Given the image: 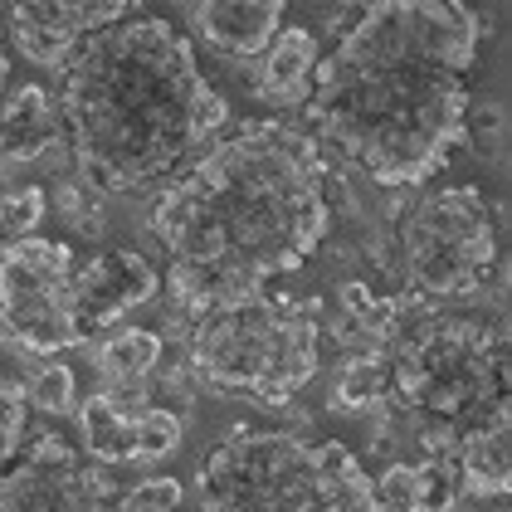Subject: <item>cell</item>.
<instances>
[{"mask_svg":"<svg viewBox=\"0 0 512 512\" xmlns=\"http://www.w3.org/2000/svg\"><path fill=\"white\" fill-rule=\"evenodd\" d=\"M483 20L459 0L366 5L308 88L317 142L386 191L430 181L464 142Z\"/></svg>","mask_w":512,"mask_h":512,"instance_id":"1","label":"cell"},{"mask_svg":"<svg viewBox=\"0 0 512 512\" xmlns=\"http://www.w3.org/2000/svg\"><path fill=\"white\" fill-rule=\"evenodd\" d=\"M161 288L157 269L137 254V249H108L98 259H88L74 283H69V308H74V327L79 342L108 332L118 317H127L132 308L152 303Z\"/></svg>","mask_w":512,"mask_h":512,"instance_id":"12","label":"cell"},{"mask_svg":"<svg viewBox=\"0 0 512 512\" xmlns=\"http://www.w3.org/2000/svg\"><path fill=\"white\" fill-rule=\"evenodd\" d=\"M64 113L54 108L44 83H20L0 103V166H25L59 147Z\"/></svg>","mask_w":512,"mask_h":512,"instance_id":"14","label":"cell"},{"mask_svg":"<svg viewBox=\"0 0 512 512\" xmlns=\"http://www.w3.org/2000/svg\"><path fill=\"white\" fill-rule=\"evenodd\" d=\"M313 69H317L313 30L283 25V30L274 35V44L264 49V64H259L254 93L269 98V103H298V98L313 88Z\"/></svg>","mask_w":512,"mask_h":512,"instance_id":"16","label":"cell"},{"mask_svg":"<svg viewBox=\"0 0 512 512\" xmlns=\"http://www.w3.org/2000/svg\"><path fill=\"white\" fill-rule=\"evenodd\" d=\"M64 215H69V225H79L83 235H98V230H103L98 200H88L79 186H64Z\"/></svg>","mask_w":512,"mask_h":512,"instance_id":"26","label":"cell"},{"mask_svg":"<svg viewBox=\"0 0 512 512\" xmlns=\"http://www.w3.org/2000/svg\"><path fill=\"white\" fill-rule=\"evenodd\" d=\"M400 264L420 298H473L498 278V215L478 186L425 196L400 230Z\"/></svg>","mask_w":512,"mask_h":512,"instance_id":"7","label":"cell"},{"mask_svg":"<svg viewBox=\"0 0 512 512\" xmlns=\"http://www.w3.org/2000/svg\"><path fill=\"white\" fill-rule=\"evenodd\" d=\"M161 366V337L147 327H127L118 337H108L98 347V371L113 381V386H137L147 371Z\"/></svg>","mask_w":512,"mask_h":512,"instance_id":"18","label":"cell"},{"mask_svg":"<svg viewBox=\"0 0 512 512\" xmlns=\"http://www.w3.org/2000/svg\"><path fill=\"white\" fill-rule=\"evenodd\" d=\"M79 430L98 464H157L181 444V415L147 405L137 386H118L83 400Z\"/></svg>","mask_w":512,"mask_h":512,"instance_id":"10","label":"cell"},{"mask_svg":"<svg viewBox=\"0 0 512 512\" xmlns=\"http://www.w3.org/2000/svg\"><path fill=\"white\" fill-rule=\"evenodd\" d=\"M512 415L498 410L493 420H483L478 430H469L454 449V469H459V488H469L473 498H503L512 488Z\"/></svg>","mask_w":512,"mask_h":512,"instance_id":"15","label":"cell"},{"mask_svg":"<svg viewBox=\"0 0 512 512\" xmlns=\"http://www.w3.org/2000/svg\"><path fill=\"white\" fill-rule=\"evenodd\" d=\"M59 113L83 181L98 196H132L191 171L230 122V103L171 20L132 10L74 49Z\"/></svg>","mask_w":512,"mask_h":512,"instance_id":"3","label":"cell"},{"mask_svg":"<svg viewBox=\"0 0 512 512\" xmlns=\"http://www.w3.org/2000/svg\"><path fill=\"white\" fill-rule=\"evenodd\" d=\"M332 410H381V405H391V376H386V356H347L342 361V376H337V386H332V400H327Z\"/></svg>","mask_w":512,"mask_h":512,"instance_id":"17","label":"cell"},{"mask_svg":"<svg viewBox=\"0 0 512 512\" xmlns=\"http://www.w3.org/2000/svg\"><path fill=\"white\" fill-rule=\"evenodd\" d=\"M30 425V391L20 381H0V464L20 449Z\"/></svg>","mask_w":512,"mask_h":512,"instance_id":"23","label":"cell"},{"mask_svg":"<svg viewBox=\"0 0 512 512\" xmlns=\"http://www.w3.org/2000/svg\"><path fill=\"white\" fill-rule=\"evenodd\" d=\"M118 503L142 508V512H176L186 503V488H181V478H171V473H152V478H142L137 488H127Z\"/></svg>","mask_w":512,"mask_h":512,"instance_id":"25","label":"cell"},{"mask_svg":"<svg viewBox=\"0 0 512 512\" xmlns=\"http://www.w3.org/2000/svg\"><path fill=\"white\" fill-rule=\"evenodd\" d=\"M44 210H49V196L40 186H15V191H0V235L30 239L40 230Z\"/></svg>","mask_w":512,"mask_h":512,"instance_id":"21","label":"cell"},{"mask_svg":"<svg viewBox=\"0 0 512 512\" xmlns=\"http://www.w3.org/2000/svg\"><path fill=\"white\" fill-rule=\"evenodd\" d=\"M113 512H142V508H127V503H118V508H113Z\"/></svg>","mask_w":512,"mask_h":512,"instance_id":"28","label":"cell"},{"mask_svg":"<svg viewBox=\"0 0 512 512\" xmlns=\"http://www.w3.org/2000/svg\"><path fill=\"white\" fill-rule=\"evenodd\" d=\"M74 249L59 239H15L0 249V332L30 356L79 347L69 308Z\"/></svg>","mask_w":512,"mask_h":512,"instance_id":"8","label":"cell"},{"mask_svg":"<svg viewBox=\"0 0 512 512\" xmlns=\"http://www.w3.org/2000/svg\"><path fill=\"white\" fill-rule=\"evenodd\" d=\"M459 498V469L454 454H430L415 464V512H449Z\"/></svg>","mask_w":512,"mask_h":512,"instance_id":"19","label":"cell"},{"mask_svg":"<svg viewBox=\"0 0 512 512\" xmlns=\"http://www.w3.org/2000/svg\"><path fill=\"white\" fill-rule=\"evenodd\" d=\"M152 230L171 254L166 288L186 317L264 293L332 230L322 142L288 122H244L157 200Z\"/></svg>","mask_w":512,"mask_h":512,"instance_id":"2","label":"cell"},{"mask_svg":"<svg viewBox=\"0 0 512 512\" xmlns=\"http://www.w3.org/2000/svg\"><path fill=\"white\" fill-rule=\"evenodd\" d=\"M30 391V405H40L49 415H69V410H79V376L64 366V361H49L35 371V381L25 386Z\"/></svg>","mask_w":512,"mask_h":512,"instance_id":"20","label":"cell"},{"mask_svg":"<svg viewBox=\"0 0 512 512\" xmlns=\"http://www.w3.org/2000/svg\"><path fill=\"white\" fill-rule=\"evenodd\" d=\"M322 303L298 293H249L196 317L186 361L215 391L288 405L317 376Z\"/></svg>","mask_w":512,"mask_h":512,"instance_id":"6","label":"cell"},{"mask_svg":"<svg viewBox=\"0 0 512 512\" xmlns=\"http://www.w3.org/2000/svg\"><path fill=\"white\" fill-rule=\"evenodd\" d=\"M132 15V0H25L10 5L5 30L30 64L64 69L88 35L108 30Z\"/></svg>","mask_w":512,"mask_h":512,"instance_id":"11","label":"cell"},{"mask_svg":"<svg viewBox=\"0 0 512 512\" xmlns=\"http://www.w3.org/2000/svg\"><path fill=\"white\" fill-rule=\"evenodd\" d=\"M186 20L210 49L254 59L283 30V0H205V5H186Z\"/></svg>","mask_w":512,"mask_h":512,"instance_id":"13","label":"cell"},{"mask_svg":"<svg viewBox=\"0 0 512 512\" xmlns=\"http://www.w3.org/2000/svg\"><path fill=\"white\" fill-rule=\"evenodd\" d=\"M200 512H376L371 478L347 444L293 430L225 434L200 469Z\"/></svg>","mask_w":512,"mask_h":512,"instance_id":"5","label":"cell"},{"mask_svg":"<svg viewBox=\"0 0 512 512\" xmlns=\"http://www.w3.org/2000/svg\"><path fill=\"white\" fill-rule=\"evenodd\" d=\"M381 356L391 400L420 430L425 454H454L464 434L508 410V332L493 317H400Z\"/></svg>","mask_w":512,"mask_h":512,"instance_id":"4","label":"cell"},{"mask_svg":"<svg viewBox=\"0 0 512 512\" xmlns=\"http://www.w3.org/2000/svg\"><path fill=\"white\" fill-rule=\"evenodd\" d=\"M464 137L483 152V161L503 166V157H508V118H503V103H478V108H469Z\"/></svg>","mask_w":512,"mask_h":512,"instance_id":"22","label":"cell"},{"mask_svg":"<svg viewBox=\"0 0 512 512\" xmlns=\"http://www.w3.org/2000/svg\"><path fill=\"white\" fill-rule=\"evenodd\" d=\"M0 79H5V44H0Z\"/></svg>","mask_w":512,"mask_h":512,"instance_id":"27","label":"cell"},{"mask_svg":"<svg viewBox=\"0 0 512 512\" xmlns=\"http://www.w3.org/2000/svg\"><path fill=\"white\" fill-rule=\"evenodd\" d=\"M118 493L113 478L93 464H83L79 454L59 439L40 434V444L0 473V512H113Z\"/></svg>","mask_w":512,"mask_h":512,"instance_id":"9","label":"cell"},{"mask_svg":"<svg viewBox=\"0 0 512 512\" xmlns=\"http://www.w3.org/2000/svg\"><path fill=\"white\" fill-rule=\"evenodd\" d=\"M376 512H415V464H386L371 478Z\"/></svg>","mask_w":512,"mask_h":512,"instance_id":"24","label":"cell"}]
</instances>
